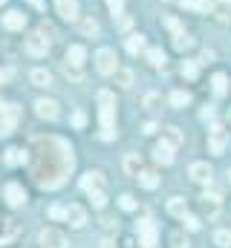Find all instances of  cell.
<instances>
[{
    "mask_svg": "<svg viewBox=\"0 0 231 248\" xmlns=\"http://www.w3.org/2000/svg\"><path fill=\"white\" fill-rule=\"evenodd\" d=\"M90 199H93V205H96V208H104V205H107L104 190H93V193H90Z\"/></svg>",
    "mask_w": 231,
    "mask_h": 248,
    "instance_id": "cell-38",
    "label": "cell"
},
{
    "mask_svg": "<svg viewBox=\"0 0 231 248\" xmlns=\"http://www.w3.org/2000/svg\"><path fill=\"white\" fill-rule=\"evenodd\" d=\"M55 9L64 20H78V0H55Z\"/></svg>",
    "mask_w": 231,
    "mask_h": 248,
    "instance_id": "cell-13",
    "label": "cell"
},
{
    "mask_svg": "<svg viewBox=\"0 0 231 248\" xmlns=\"http://www.w3.org/2000/svg\"><path fill=\"white\" fill-rule=\"evenodd\" d=\"M171 248H191V243H188L185 234H173L171 237Z\"/></svg>",
    "mask_w": 231,
    "mask_h": 248,
    "instance_id": "cell-36",
    "label": "cell"
},
{
    "mask_svg": "<svg viewBox=\"0 0 231 248\" xmlns=\"http://www.w3.org/2000/svg\"><path fill=\"white\" fill-rule=\"evenodd\" d=\"M35 113L41 116V119H58V101H52V98H38L35 101Z\"/></svg>",
    "mask_w": 231,
    "mask_h": 248,
    "instance_id": "cell-12",
    "label": "cell"
},
{
    "mask_svg": "<svg viewBox=\"0 0 231 248\" xmlns=\"http://www.w3.org/2000/svg\"><path fill=\"white\" fill-rule=\"evenodd\" d=\"M165 26H168V29H171L173 35H179V32H185V29H182V26H179V23H176V20H173V17H168V20H165Z\"/></svg>",
    "mask_w": 231,
    "mask_h": 248,
    "instance_id": "cell-42",
    "label": "cell"
},
{
    "mask_svg": "<svg viewBox=\"0 0 231 248\" xmlns=\"http://www.w3.org/2000/svg\"><path fill=\"white\" fill-rule=\"evenodd\" d=\"M38 243H41V248H66V237L55 228H44L38 234Z\"/></svg>",
    "mask_w": 231,
    "mask_h": 248,
    "instance_id": "cell-6",
    "label": "cell"
},
{
    "mask_svg": "<svg viewBox=\"0 0 231 248\" xmlns=\"http://www.w3.org/2000/svg\"><path fill=\"white\" fill-rule=\"evenodd\" d=\"M197 72H199V66H197V61H185V63H182V78L194 81V78H197Z\"/></svg>",
    "mask_w": 231,
    "mask_h": 248,
    "instance_id": "cell-33",
    "label": "cell"
},
{
    "mask_svg": "<svg viewBox=\"0 0 231 248\" xmlns=\"http://www.w3.org/2000/svg\"><path fill=\"white\" fill-rule=\"evenodd\" d=\"M199 61H202V63H211V61H214V49H205V52L199 55Z\"/></svg>",
    "mask_w": 231,
    "mask_h": 248,
    "instance_id": "cell-44",
    "label": "cell"
},
{
    "mask_svg": "<svg viewBox=\"0 0 231 248\" xmlns=\"http://www.w3.org/2000/svg\"><path fill=\"white\" fill-rule=\"evenodd\" d=\"M182 222H185V228H188V231H199V228H202L199 217H194V214H185V217H182Z\"/></svg>",
    "mask_w": 231,
    "mask_h": 248,
    "instance_id": "cell-34",
    "label": "cell"
},
{
    "mask_svg": "<svg viewBox=\"0 0 231 248\" xmlns=\"http://www.w3.org/2000/svg\"><path fill=\"white\" fill-rule=\"evenodd\" d=\"M17 116H20V110L15 104H3V110H0V136H9L15 130Z\"/></svg>",
    "mask_w": 231,
    "mask_h": 248,
    "instance_id": "cell-5",
    "label": "cell"
},
{
    "mask_svg": "<svg viewBox=\"0 0 231 248\" xmlns=\"http://www.w3.org/2000/svg\"><path fill=\"white\" fill-rule=\"evenodd\" d=\"M32 84L35 87H52V72L50 69H32Z\"/></svg>",
    "mask_w": 231,
    "mask_h": 248,
    "instance_id": "cell-21",
    "label": "cell"
},
{
    "mask_svg": "<svg viewBox=\"0 0 231 248\" xmlns=\"http://www.w3.org/2000/svg\"><path fill=\"white\" fill-rule=\"evenodd\" d=\"M211 87H214V95H226V93H229V78H226L223 72H217V75L211 78Z\"/></svg>",
    "mask_w": 231,
    "mask_h": 248,
    "instance_id": "cell-27",
    "label": "cell"
},
{
    "mask_svg": "<svg viewBox=\"0 0 231 248\" xmlns=\"http://www.w3.org/2000/svg\"><path fill=\"white\" fill-rule=\"evenodd\" d=\"M84 58H87V49L81 46V44H72L69 49H66V61L75 63V66H84Z\"/></svg>",
    "mask_w": 231,
    "mask_h": 248,
    "instance_id": "cell-20",
    "label": "cell"
},
{
    "mask_svg": "<svg viewBox=\"0 0 231 248\" xmlns=\"http://www.w3.org/2000/svg\"><path fill=\"white\" fill-rule=\"evenodd\" d=\"M101 246H104V248H113V243H110V240H104V243H101Z\"/></svg>",
    "mask_w": 231,
    "mask_h": 248,
    "instance_id": "cell-48",
    "label": "cell"
},
{
    "mask_svg": "<svg viewBox=\"0 0 231 248\" xmlns=\"http://www.w3.org/2000/svg\"><path fill=\"white\" fill-rule=\"evenodd\" d=\"M96 66H99V72L101 75H113L116 69H118V58H116L113 49H99V55H96Z\"/></svg>",
    "mask_w": 231,
    "mask_h": 248,
    "instance_id": "cell-4",
    "label": "cell"
},
{
    "mask_svg": "<svg viewBox=\"0 0 231 248\" xmlns=\"http://www.w3.org/2000/svg\"><path fill=\"white\" fill-rule=\"evenodd\" d=\"M124 44H127V52H130V55H139V52H145V35H139V32H136V35H130Z\"/></svg>",
    "mask_w": 231,
    "mask_h": 248,
    "instance_id": "cell-24",
    "label": "cell"
},
{
    "mask_svg": "<svg viewBox=\"0 0 231 248\" xmlns=\"http://www.w3.org/2000/svg\"><path fill=\"white\" fill-rule=\"evenodd\" d=\"M168 214H171V217H179V219H182V217L188 214V202H185L182 196H173L171 202H168Z\"/></svg>",
    "mask_w": 231,
    "mask_h": 248,
    "instance_id": "cell-22",
    "label": "cell"
},
{
    "mask_svg": "<svg viewBox=\"0 0 231 248\" xmlns=\"http://www.w3.org/2000/svg\"><path fill=\"white\" fill-rule=\"evenodd\" d=\"M101 187H104V173L101 170H90V173L81 176V190L93 193V190H101Z\"/></svg>",
    "mask_w": 231,
    "mask_h": 248,
    "instance_id": "cell-11",
    "label": "cell"
},
{
    "mask_svg": "<svg viewBox=\"0 0 231 248\" xmlns=\"http://www.w3.org/2000/svg\"><path fill=\"white\" fill-rule=\"evenodd\" d=\"M173 150H176V147H173V144H168V141L162 139V141L153 147V159H156L159 165H171V162H173Z\"/></svg>",
    "mask_w": 231,
    "mask_h": 248,
    "instance_id": "cell-14",
    "label": "cell"
},
{
    "mask_svg": "<svg viewBox=\"0 0 231 248\" xmlns=\"http://www.w3.org/2000/svg\"><path fill=\"white\" fill-rule=\"evenodd\" d=\"M107 6H110V12H113V17L116 15H121V6H124V0H104Z\"/></svg>",
    "mask_w": 231,
    "mask_h": 248,
    "instance_id": "cell-40",
    "label": "cell"
},
{
    "mask_svg": "<svg viewBox=\"0 0 231 248\" xmlns=\"http://www.w3.org/2000/svg\"><path fill=\"white\" fill-rule=\"evenodd\" d=\"M3 26H6V29H23V26H26V15L17 12V9H12V12L3 15Z\"/></svg>",
    "mask_w": 231,
    "mask_h": 248,
    "instance_id": "cell-16",
    "label": "cell"
},
{
    "mask_svg": "<svg viewBox=\"0 0 231 248\" xmlns=\"http://www.w3.org/2000/svg\"><path fill=\"white\" fill-rule=\"evenodd\" d=\"M6 78H9V72H3V69H0V84H3Z\"/></svg>",
    "mask_w": 231,
    "mask_h": 248,
    "instance_id": "cell-47",
    "label": "cell"
},
{
    "mask_svg": "<svg viewBox=\"0 0 231 248\" xmlns=\"http://www.w3.org/2000/svg\"><path fill=\"white\" fill-rule=\"evenodd\" d=\"M139 185L148 187V190H153V187L159 185V173H156V170H139Z\"/></svg>",
    "mask_w": 231,
    "mask_h": 248,
    "instance_id": "cell-23",
    "label": "cell"
},
{
    "mask_svg": "<svg viewBox=\"0 0 231 248\" xmlns=\"http://www.w3.org/2000/svg\"><path fill=\"white\" fill-rule=\"evenodd\" d=\"M173 46H176L179 52H185V49L194 46V38H191L188 32H179V35H173Z\"/></svg>",
    "mask_w": 231,
    "mask_h": 248,
    "instance_id": "cell-28",
    "label": "cell"
},
{
    "mask_svg": "<svg viewBox=\"0 0 231 248\" xmlns=\"http://www.w3.org/2000/svg\"><path fill=\"white\" fill-rule=\"evenodd\" d=\"M64 219H66L72 228H84V225H87V211H84L81 205H69V208L64 211Z\"/></svg>",
    "mask_w": 231,
    "mask_h": 248,
    "instance_id": "cell-10",
    "label": "cell"
},
{
    "mask_svg": "<svg viewBox=\"0 0 231 248\" xmlns=\"http://www.w3.org/2000/svg\"><path fill=\"white\" fill-rule=\"evenodd\" d=\"M124 170H127L130 176H139V170H142V159H139V153H127V156H124Z\"/></svg>",
    "mask_w": 231,
    "mask_h": 248,
    "instance_id": "cell-25",
    "label": "cell"
},
{
    "mask_svg": "<svg viewBox=\"0 0 231 248\" xmlns=\"http://www.w3.org/2000/svg\"><path fill=\"white\" fill-rule=\"evenodd\" d=\"M188 104H191V93H185V90L171 93V107H188Z\"/></svg>",
    "mask_w": 231,
    "mask_h": 248,
    "instance_id": "cell-31",
    "label": "cell"
},
{
    "mask_svg": "<svg viewBox=\"0 0 231 248\" xmlns=\"http://www.w3.org/2000/svg\"><path fill=\"white\" fill-rule=\"evenodd\" d=\"M188 173H191V179H194V182H199V185H205V182H211V168H208L205 162H194Z\"/></svg>",
    "mask_w": 231,
    "mask_h": 248,
    "instance_id": "cell-15",
    "label": "cell"
},
{
    "mask_svg": "<svg viewBox=\"0 0 231 248\" xmlns=\"http://www.w3.org/2000/svg\"><path fill=\"white\" fill-rule=\"evenodd\" d=\"M78 32L84 38H96L99 35V20L96 17H78Z\"/></svg>",
    "mask_w": 231,
    "mask_h": 248,
    "instance_id": "cell-17",
    "label": "cell"
},
{
    "mask_svg": "<svg viewBox=\"0 0 231 248\" xmlns=\"http://www.w3.org/2000/svg\"><path fill=\"white\" fill-rule=\"evenodd\" d=\"M26 162H29V153L26 150H20V147H9L6 150V165L17 168V165H26Z\"/></svg>",
    "mask_w": 231,
    "mask_h": 248,
    "instance_id": "cell-18",
    "label": "cell"
},
{
    "mask_svg": "<svg viewBox=\"0 0 231 248\" xmlns=\"http://www.w3.org/2000/svg\"><path fill=\"white\" fill-rule=\"evenodd\" d=\"M162 139H165V141H168V144H173V147H179V144H182V133H179V130H176V127H168V130H165V136H162Z\"/></svg>",
    "mask_w": 231,
    "mask_h": 248,
    "instance_id": "cell-32",
    "label": "cell"
},
{
    "mask_svg": "<svg viewBox=\"0 0 231 248\" xmlns=\"http://www.w3.org/2000/svg\"><path fill=\"white\" fill-rule=\"evenodd\" d=\"M118 205H121V208H124V211H136V199H133V196H130V193H124V196H121V199H118Z\"/></svg>",
    "mask_w": 231,
    "mask_h": 248,
    "instance_id": "cell-39",
    "label": "cell"
},
{
    "mask_svg": "<svg viewBox=\"0 0 231 248\" xmlns=\"http://www.w3.org/2000/svg\"><path fill=\"white\" fill-rule=\"evenodd\" d=\"M229 116H231V113H229Z\"/></svg>",
    "mask_w": 231,
    "mask_h": 248,
    "instance_id": "cell-51",
    "label": "cell"
},
{
    "mask_svg": "<svg viewBox=\"0 0 231 248\" xmlns=\"http://www.w3.org/2000/svg\"><path fill=\"white\" fill-rule=\"evenodd\" d=\"M162 104V98H159V93H148L145 95V107H150V110H156Z\"/></svg>",
    "mask_w": 231,
    "mask_h": 248,
    "instance_id": "cell-37",
    "label": "cell"
},
{
    "mask_svg": "<svg viewBox=\"0 0 231 248\" xmlns=\"http://www.w3.org/2000/svg\"><path fill=\"white\" fill-rule=\"evenodd\" d=\"M64 211H66V208H61V205H52V208H50V217H52V219H64Z\"/></svg>",
    "mask_w": 231,
    "mask_h": 248,
    "instance_id": "cell-43",
    "label": "cell"
},
{
    "mask_svg": "<svg viewBox=\"0 0 231 248\" xmlns=\"http://www.w3.org/2000/svg\"><path fill=\"white\" fill-rule=\"evenodd\" d=\"M29 3H32V6H38V9L44 6V0H29Z\"/></svg>",
    "mask_w": 231,
    "mask_h": 248,
    "instance_id": "cell-46",
    "label": "cell"
},
{
    "mask_svg": "<svg viewBox=\"0 0 231 248\" xmlns=\"http://www.w3.org/2000/svg\"><path fill=\"white\" fill-rule=\"evenodd\" d=\"M139 243L145 248L156 246V225H153V219H142L139 222Z\"/></svg>",
    "mask_w": 231,
    "mask_h": 248,
    "instance_id": "cell-9",
    "label": "cell"
},
{
    "mask_svg": "<svg viewBox=\"0 0 231 248\" xmlns=\"http://www.w3.org/2000/svg\"><path fill=\"white\" fill-rule=\"evenodd\" d=\"M99 122H101V139L113 141L116 139V95L110 90L99 93Z\"/></svg>",
    "mask_w": 231,
    "mask_h": 248,
    "instance_id": "cell-2",
    "label": "cell"
},
{
    "mask_svg": "<svg viewBox=\"0 0 231 248\" xmlns=\"http://www.w3.org/2000/svg\"><path fill=\"white\" fill-rule=\"evenodd\" d=\"M0 3H6V0H0Z\"/></svg>",
    "mask_w": 231,
    "mask_h": 248,
    "instance_id": "cell-50",
    "label": "cell"
},
{
    "mask_svg": "<svg viewBox=\"0 0 231 248\" xmlns=\"http://www.w3.org/2000/svg\"><path fill=\"white\" fill-rule=\"evenodd\" d=\"M61 69H64V75H66V78H72V81H84V72H81V66H75V63L64 61V63H61Z\"/></svg>",
    "mask_w": 231,
    "mask_h": 248,
    "instance_id": "cell-30",
    "label": "cell"
},
{
    "mask_svg": "<svg viewBox=\"0 0 231 248\" xmlns=\"http://www.w3.org/2000/svg\"><path fill=\"white\" fill-rule=\"evenodd\" d=\"M47 49H50V38H47V35L35 32V35L26 38V52H29V55L41 58V55H47Z\"/></svg>",
    "mask_w": 231,
    "mask_h": 248,
    "instance_id": "cell-8",
    "label": "cell"
},
{
    "mask_svg": "<svg viewBox=\"0 0 231 248\" xmlns=\"http://www.w3.org/2000/svg\"><path fill=\"white\" fill-rule=\"evenodd\" d=\"M116 84L121 87V90H127V87H133V72L130 69H116Z\"/></svg>",
    "mask_w": 231,
    "mask_h": 248,
    "instance_id": "cell-29",
    "label": "cell"
},
{
    "mask_svg": "<svg viewBox=\"0 0 231 248\" xmlns=\"http://www.w3.org/2000/svg\"><path fill=\"white\" fill-rule=\"evenodd\" d=\"M226 147H229V133H226L220 124H214V127L208 130V150H211L214 156H223Z\"/></svg>",
    "mask_w": 231,
    "mask_h": 248,
    "instance_id": "cell-3",
    "label": "cell"
},
{
    "mask_svg": "<svg viewBox=\"0 0 231 248\" xmlns=\"http://www.w3.org/2000/svg\"><path fill=\"white\" fill-rule=\"evenodd\" d=\"M214 17L220 20V23H229L231 20V0H214Z\"/></svg>",
    "mask_w": 231,
    "mask_h": 248,
    "instance_id": "cell-19",
    "label": "cell"
},
{
    "mask_svg": "<svg viewBox=\"0 0 231 248\" xmlns=\"http://www.w3.org/2000/svg\"><path fill=\"white\" fill-rule=\"evenodd\" d=\"M145 55H148V63L153 69H165V52L162 49H145Z\"/></svg>",
    "mask_w": 231,
    "mask_h": 248,
    "instance_id": "cell-26",
    "label": "cell"
},
{
    "mask_svg": "<svg viewBox=\"0 0 231 248\" xmlns=\"http://www.w3.org/2000/svg\"><path fill=\"white\" fill-rule=\"evenodd\" d=\"M72 124H75V127H84V124H87V116H84L81 110H75V113H72Z\"/></svg>",
    "mask_w": 231,
    "mask_h": 248,
    "instance_id": "cell-41",
    "label": "cell"
},
{
    "mask_svg": "<svg viewBox=\"0 0 231 248\" xmlns=\"http://www.w3.org/2000/svg\"><path fill=\"white\" fill-rule=\"evenodd\" d=\"M32 153H35V176L41 187H61L64 179L69 176L72 165H75V156L69 150V144L64 139H35L32 144Z\"/></svg>",
    "mask_w": 231,
    "mask_h": 248,
    "instance_id": "cell-1",
    "label": "cell"
},
{
    "mask_svg": "<svg viewBox=\"0 0 231 248\" xmlns=\"http://www.w3.org/2000/svg\"><path fill=\"white\" fill-rule=\"evenodd\" d=\"M214 243L220 248H231V231H217L214 234Z\"/></svg>",
    "mask_w": 231,
    "mask_h": 248,
    "instance_id": "cell-35",
    "label": "cell"
},
{
    "mask_svg": "<svg viewBox=\"0 0 231 248\" xmlns=\"http://www.w3.org/2000/svg\"><path fill=\"white\" fill-rule=\"evenodd\" d=\"M145 133H148V136H150V133H156V124L148 122V124H145Z\"/></svg>",
    "mask_w": 231,
    "mask_h": 248,
    "instance_id": "cell-45",
    "label": "cell"
},
{
    "mask_svg": "<svg viewBox=\"0 0 231 248\" xmlns=\"http://www.w3.org/2000/svg\"><path fill=\"white\" fill-rule=\"evenodd\" d=\"M3 199H6L9 208H20L26 202V190L17 185V182H9V185L3 187Z\"/></svg>",
    "mask_w": 231,
    "mask_h": 248,
    "instance_id": "cell-7",
    "label": "cell"
},
{
    "mask_svg": "<svg viewBox=\"0 0 231 248\" xmlns=\"http://www.w3.org/2000/svg\"><path fill=\"white\" fill-rule=\"evenodd\" d=\"M229 182H231V170H229Z\"/></svg>",
    "mask_w": 231,
    "mask_h": 248,
    "instance_id": "cell-49",
    "label": "cell"
}]
</instances>
